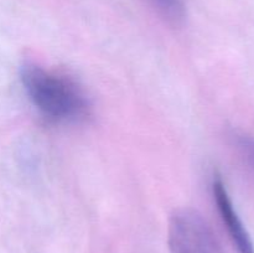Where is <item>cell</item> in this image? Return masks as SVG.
I'll list each match as a JSON object with an SVG mask.
<instances>
[{
    "instance_id": "1",
    "label": "cell",
    "mask_w": 254,
    "mask_h": 253,
    "mask_svg": "<svg viewBox=\"0 0 254 253\" xmlns=\"http://www.w3.org/2000/svg\"><path fill=\"white\" fill-rule=\"evenodd\" d=\"M21 82L35 108L50 121L74 123L91 113L86 92L67 74L27 62L21 68Z\"/></svg>"
},
{
    "instance_id": "2",
    "label": "cell",
    "mask_w": 254,
    "mask_h": 253,
    "mask_svg": "<svg viewBox=\"0 0 254 253\" xmlns=\"http://www.w3.org/2000/svg\"><path fill=\"white\" fill-rule=\"evenodd\" d=\"M170 253H225L210 223L193 208H179L169 221Z\"/></svg>"
},
{
    "instance_id": "3",
    "label": "cell",
    "mask_w": 254,
    "mask_h": 253,
    "mask_svg": "<svg viewBox=\"0 0 254 253\" xmlns=\"http://www.w3.org/2000/svg\"><path fill=\"white\" fill-rule=\"evenodd\" d=\"M212 193L220 217L238 253H254V243L238 216L225 183L218 175L213 178Z\"/></svg>"
},
{
    "instance_id": "4",
    "label": "cell",
    "mask_w": 254,
    "mask_h": 253,
    "mask_svg": "<svg viewBox=\"0 0 254 253\" xmlns=\"http://www.w3.org/2000/svg\"><path fill=\"white\" fill-rule=\"evenodd\" d=\"M161 19L173 26L183 24L185 20V0H149Z\"/></svg>"
},
{
    "instance_id": "5",
    "label": "cell",
    "mask_w": 254,
    "mask_h": 253,
    "mask_svg": "<svg viewBox=\"0 0 254 253\" xmlns=\"http://www.w3.org/2000/svg\"><path fill=\"white\" fill-rule=\"evenodd\" d=\"M231 140L243 163L254 174V135L245 131H233Z\"/></svg>"
}]
</instances>
